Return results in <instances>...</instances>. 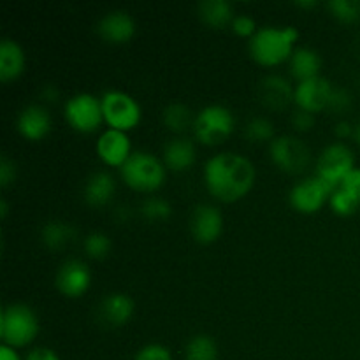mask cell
Masks as SVG:
<instances>
[{
  "label": "cell",
  "instance_id": "6da1fadb",
  "mask_svg": "<svg viewBox=\"0 0 360 360\" xmlns=\"http://www.w3.org/2000/svg\"><path fill=\"white\" fill-rule=\"evenodd\" d=\"M255 165L234 151H220L204 164V183L214 199L234 202L243 199L255 185Z\"/></svg>",
  "mask_w": 360,
  "mask_h": 360
},
{
  "label": "cell",
  "instance_id": "7a4b0ae2",
  "mask_svg": "<svg viewBox=\"0 0 360 360\" xmlns=\"http://www.w3.org/2000/svg\"><path fill=\"white\" fill-rule=\"evenodd\" d=\"M299 39V30L292 25H266L248 39L250 56L266 67L280 65L290 60Z\"/></svg>",
  "mask_w": 360,
  "mask_h": 360
},
{
  "label": "cell",
  "instance_id": "3957f363",
  "mask_svg": "<svg viewBox=\"0 0 360 360\" xmlns=\"http://www.w3.org/2000/svg\"><path fill=\"white\" fill-rule=\"evenodd\" d=\"M41 330L39 316L23 302L4 306L0 316V338L2 345L11 348H25L32 345Z\"/></svg>",
  "mask_w": 360,
  "mask_h": 360
},
{
  "label": "cell",
  "instance_id": "277c9868",
  "mask_svg": "<svg viewBox=\"0 0 360 360\" xmlns=\"http://www.w3.org/2000/svg\"><path fill=\"white\" fill-rule=\"evenodd\" d=\"M123 183L137 192H157L167 178L164 160L150 151H134L129 160L120 167Z\"/></svg>",
  "mask_w": 360,
  "mask_h": 360
},
{
  "label": "cell",
  "instance_id": "5b68a950",
  "mask_svg": "<svg viewBox=\"0 0 360 360\" xmlns=\"http://www.w3.org/2000/svg\"><path fill=\"white\" fill-rule=\"evenodd\" d=\"M236 129V116L227 105H204L195 115L193 134L197 139L207 146H217L227 141Z\"/></svg>",
  "mask_w": 360,
  "mask_h": 360
},
{
  "label": "cell",
  "instance_id": "8992f818",
  "mask_svg": "<svg viewBox=\"0 0 360 360\" xmlns=\"http://www.w3.org/2000/svg\"><path fill=\"white\" fill-rule=\"evenodd\" d=\"M102 112H104V122L109 129L129 130L136 129L143 118V109L139 102L130 94L123 90H108L102 94Z\"/></svg>",
  "mask_w": 360,
  "mask_h": 360
},
{
  "label": "cell",
  "instance_id": "52a82bcc",
  "mask_svg": "<svg viewBox=\"0 0 360 360\" xmlns=\"http://www.w3.org/2000/svg\"><path fill=\"white\" fill-rule=\"evenodd\" d=\"M63 116L70 129L81 134L95 132L104 122L101 97L88 94V91H79V94L72 95L63 104Z\"/></svg>",
  "mask_w": 360,
  "mask_h": 360
},
{
  "label": "cell",
  "instance_id": "ba28073f",
  "mask_svg": "<svg viewBox=\"0 0 360 360\" xmlns=\"http://www.w3.org/2000/svg\"><path fill=\"white\" fill-rule=\"evenodd\" d=\"M269 155L271 160L285 172L290 174H299L308 169L311 162V150L308 144L297 136L292 134H283L276 136L269 143Z\"/></svg>",
  "mask_w": 360,
  "mask_h": 360
},
{
  "label": "cell",
  "instance_id": "9c48e42d",
  "mask_svg": "<svg viewBox=\"0 0 360 360\" xmlns=\"http://www.w3.org/2000/svg\"><path fill=\"white\" fill-rule=\"evenodd\" d=\"M336 186L330 185L320 176H306L301 181L295 183L288 192V202L295 211L304 214L316 213L322 210L326 204H329Z\"/></svg>",
  "mask_w": 360,
  "mask_h": 360
},
{
  "label": "cell",
  "instance_id": "30bf717a",
  "mask_svg": "<svg viewBox=\"0 0 360 360\" xmlns=\"http://www.w3.org/2000/svg\"><path fill=\"white\" fill-rule=\"evenodd\" d=\"M352 169H355V155L352 148L341 141L330 143L320 151L316 160V176L329 181L330 185L340 186Z\"/></svg>",
  "mask_w": 360,
  "mask_h": 360
},
{
  "label": "cell",
  "instance_id": "8fae6325",
  "mask_svg": "<svg viewBox=\"0 0 360 360\" xmlns=\"http://www.w3.org/2000/svg\"><path fill=\"white\" fill-rule=\"evenodd\" d=\"M333 90L334 86L330 84V81L323 76L297 81L294 88V104L297 105V109H304V111L316 115V112L327 109Z\"/></svg>",
  "mask_w": 360,
  "mask_h": 360
},
{
  "label": "cell",
  "instance_id": "7c38bea8",
  "mask_svg": "<svg viewBox=\"0 0 360 360\" xmlns=\"http://www.w3.org/2000/svg\"><path fill=\"white\" fill-rule=\"evenodd\" d=\"M190 232L200 245H211L224 232V214L214 204H199L190 217Z\"/></svg>",
  "mask_w": 360,
  "mask_h": 360
},
{
  "label": "cell",
  "instance_id": "4fadbf2b",
  "mask_svg": "<svg viewBox=\"0 0 360 360\" xmlns=\"http://www.w3.org/2000/svg\"><path fill=\"white\" fill-rule=\"evenodd\" d=\"M55 285L65 297L77 299L88 292L91 285V271L83 260L69 259L58 267Z\"/></svg>",
  "mask_w": 360,
  "mask_h": 360
},
{
  "label": "cell",
  "instance_id": "5bb4252c",
  "mask_svg": "<svg viewBox=\"0 0 360 360\" xmlns=\"http://www.w3.org/2000/svg\"><path fill=\"white\" fill-rule=\"evenodd\" d=\"M98 158L109 167H122L130 158L132 151V143H130L129 134L123 130L108 129L98 136L97 144H95Z\"/></svg>",
  "mask_w": 360,
  "mask_h": 360
},
{
  "label": "cell",
  "instance_id": "9a60e30c",
  "mask_svg": "<svg viewBox=\"0 0 360 360\" xmlns=\"http://www.w3.org/2000/svg\"><path fill=\"white\" fill-rule=\"evenodd\" d=\"M97 32L104 41L112 42V44H123V42H129L136 34V20L129 11H109L98 20Z\"/></svg>",
  "mask_w": 360,
  "mask_h": 360
},
{
  "label": "cell",
  "instance_id": "2e32d148",
  "mask_svg": "<svg viewBox=\"0 0 360 360\" xmlns=\"http://www.w3.org/2000/svg\"><path fill=\"white\" fill-rule=\"evenodd\" d=\"M16 129L25 139H44L51 130V115L42 104H28L20 111L16 118Z\"/></svg>",
  "mask_w": 360,
  "mask_h": 360
},
{
  "label": "cell",
  "instance_id": "e0dca14e",
  "mask_svg": "<svg viewBox=\"0 0 360 360\" xmlns=\"http://www.w3.org/2000/svg\"><path fill=\"white\" fill-rule=\"evenodd\" d=\"M164 160L167 171L181 172L188 171L197 160V148L192 139L185 136H176L169 139L164 146Z\"/></svg>",
  "mask_w": 360,
  "mask_h": 360
},
{
  "label": "cell",
  "instance_id": "ac0fdd59",
  "mask_svg": "<svg viewBox=\"0 0 360 360\" xmlns=\"http://www.w3.org/2000/svg\"><path fill=\"white\" fill-rule=\"evenodd\" d=\"M98 319L111 327H122L130 322L134 315V301L123 292L108 294L98 304Z\"/></svg>",
  "mask_w": 360,
  "mask_h": 360
},
{
  "label": "cell",
  "instance_id": "d6986e66",
  "mask_svg": "<svg viewBox=\"0 0 360 360\" xmlns=\"http://www.w3.org/2000/svg\"><path fill=\"white\" fill-rule=\"evenodd\" d=\"M294 88L290 81L281 74H269L260 81L259 94L269 109H283L294 102Z\"/></svg>",
  "mask_w": 360,
  "mask_h": 360
},
{
  "label": "cell",
  "instance_id": "ffe728a7",
  "mask_svg": "<svg viewBox=\"0 0 360 360\" xmlns=\"http://www.w3.org/2000/svg\"><path fill=\"white\" fill-rule=\"evenodd\" d=\"M116 192L115 176L109 171L98 169L88 176L83 188L84 202L91 207H104L111 202L112 195Z\"/></svg>",
  "mask_w": 360,
  "mask_h": 360
},
{
  "label": "cell",
  "instance_id": "44dd1931",
  "mask_svg": "<svg viewBox=\"0 0 360 360\" xmlns=\"http://www.w3.org/2000/svg\"><path fill=\"white\" fill-rule=\"evenodd\" d=\"M25 63V51L21 44L14 39L4 37L0 41V79L4 83L18 79L23 74Z\"/></svg>",
  "mask_w": 360,
  "mask_h": 360
},
{
  "label": "cell",
  "instance_id": "7402d4cb",
  "mask_svg": "<svg viewBox=\"0 0 360 360\" xmlns=\"http://www.w3.org/2000/svg\"><path fill=\"white\" fill-rule=\"evenodd\" d=\"M288 65H290V74L295 79L304 81L309 77L320 76L323 60L316 49L309 48V46H299L292 53Z\"/></svg>",
  "mask_w": 360,
  "mask_h": 360
},
{
  "label": "cell",
  "instance_id": "603a6c76",
  "mask_svg": "<svg viewBox=\"0 0 360 360\" xmlns=\"http://www.w3.org/2000/svg\"><path fill=\"white\" fill-rule=\"evenodd\" d=\"M199 16L213 28H224L232 23L236 13L229 0H202L199 4Z\"/></svg>",
  "mask_w": 360,
  "mask_h": 360
},
{
  "label": "cell",
  "instance_id": "cb8c5ba5",
  "mask_svg": "<svg viewBox=\"0 0 360 360\" xmlns=\"http://www.w3.org/2000/svg\"><path fill=\"white\" fill-rule=\"evenodd\" d=\"M76 238V229L62 220H51L44 224L41 231V239L49 250H60L69 245Z\"/></svg>",
  "mask_w": 360,
  "mask_h": 360
},
{
  "label": "cell",
  "instance_id": "d4e9b609",
  "mask_svg": "<svg viewBox=\"0 0 360 360\" xmlns=\"http://www.w3.org/2000/svg\"><path fill=\"white\" fill-rule=\"evenodd\" d=\"M162 122L167 127L171 132L174 134H183L193 127V122H195V116L192 115L188 105L179 104V102H174V104H169L167 108L162 112Z\"/></svg>",
  "mask_w": 360,
  "mask_h": 360
},
{
  "label": "cell",
  "instance_id": "484cf974",
  "mask_svg": "<svg viewBox=\"0 0 360 360\" xmlns=\"http://www.w3.org/2000/svg\"><path fill=\"white\" fill-rule=\"evenodd\" d=\"M185 360H218L217 341L210 334H195L186 343Z\"/></svg>",
  "mask_w": 360,
  "mask_h": 360
},
{
  "label": "cell",
  "instance_id": "4316f807",
  "mask_svg": "<svg viewBox=\"0 0 360 360\" xmlns=\"http://www.w3.org/2000/svg\"><path fill=\"white\" fill-rule=\"evenodd\" d=\"M329 206L340 217H350V214L359 211L360 199L352 192H348V190H345L343 186H336L333 195H330Z\"/></svg>",
  "mask_w": 360,
  "mask_h": 360
},
{
  "label": "cell",
  "instance_id": "83f0119b",
  "mask_svg": "<svg viewBox=\"0 0 360 360\" xmlns=\"http://www.w3.org/2000/svg\"><path fill=\"white\" fill-rule=\"evenodd\" d=\"M245 134L252 143H271L274 139V125L266 116H253L245 127Z\"/></svg>",
  "mask_w": 360,
  "mask_h": 360
},
{
  "label": "cell",
  "instance_id": "f1b7e54d",
  "mask_svg": "<svg viewBox=\"0 0 360 360\" xmlns=\"http://www.w3.org/2000/svg\"><path fill=\"white\" fill-rule=\"evenodd\" d=\"M83 248H84V253H86L90 259L101 260V259H105V257L111 253L112 241L105 232L95 231V232H90V234L84 238Z\"/></svg>",
  "mask_w": 360,
  "mask_h": 360
},
{
  "label": "cell",
  "instance_id": "f546056e",
  "mask_svg": "<svg viewBox=\"0 0 360 360\" xmlns=\"http://www.w3.org/2000/svg\"><path fill=\"white\" fill-rule=\"evenodd\" d=\"M139 211L146 220L162 221L171 217L172 206L169 204V200L162 199V197H148L146 200H143Z\"/></svg>",
  "mask_w": 360,
  "mask_h": 360
},
{
  "label": "cell",
  "instance_id": "4dcf8cb0",
  "mask_svg": "<svg viewBox=\"0 0 360 360\" xmlns=\"http://www.w3.org/2000/svg\"><path fill=\"white\" fill-rule=\"evenodd\" d=\"M327 7L330 14L343 23H355L360 20V0H330Z\"/></svg>",
  "mask_w": 360,
  "mask_h": 360
},
{
  "label": "cell",
  "instance_id": "1f68e13d",
  "mask_svg": "<svg viewBox=\"0 0 360 360\" xmlns=\"http://www.w3.org/2000/svg\"><path fill=\"white\" fill-rule=\"evenodd\" d=\"M231 28L236 35H241V37H248V39H252L253 35H255V32L259 30L257 21L253 20V16H250V14L246 13L236 14L234 20H232L231 23Z\"/></svg>",
  "mask_w": 360,
  "mask_h": 360
},
{
  "label": "cell",
  "instance_id": "d6a6232c",
  "mask_svg": "<svg viewBox=\"0 0 360 360\" xmlns=\"http://www.w3.org/2000/svg\"><path fill=\"white\" fill-rule=\"evenodd\" d=\"M134 360H174L171 350L160 343H150L139 348Z\"/></svg>",
  "mask_w": 360,
  "mask_h": 360
},
{
  "label": "cell",
  "instance_id": "836d02e7",
  "mask_svg": "<svg viewBox=\"0 0 360 360\" xmlns=\"http://www.w3.org/2000/svg\"><path fill=\"white\" fill-rule=\"evenodd\" d=\"M352 104H354V98H352V94L347 88H334L327 109L338 112V115H345L352 108Z\"/></svg>",
  "mask_w": 360,
  "mask_h": 360
},
{
  "label": "cell",
  "instance_id": "e575fe53",
  "mask_svg": "<svg viewBox=\"0 0 360 360\" xmlns=\"http://www.w3.org/2000/svg\"><path fill=\"white\" fill-rule=\"evenodd\" d=\"M292 127H294L297 132H306V130H311L315 125V115L304 109H295L290 116Z\"/></svg>",
  "mask_w": 360,
  "mask_h": 360
},
{
  "label": "cell",
  "instance_id": "d590c367",
  "mask_svg": "<svg viewBox=\"0 0 360 360\" xmlns=\"http://www.w3.org/2000/svg\"><path fill=\"white\" fill-rule=\"evenodd\" d=\"M14 178H16V165L6 155H2V158H0V185L9 186L14 181Z\"/></svg>",
  "mask_w": 360,
  "mask_h": 360
},
{
  "label": "cell",
  "instance_id": "8d00e7d4",
  "mask_svg": "<svg viewBox=\"0 0 360 360\" xmlns=\"http://www.w3.org/2000/svg\"><path fill=\"white\" fill-rule=\"evenodd\" d=\"M340 186H343L345 190H348V192H352L360 199V167L352 169V171L345 176L343 181L340 183Z\"/></svg>",
  "mask_w": 360,
  "mask_h": 360
},
{
  "label": "cell",
  "instance_id": "74e56055",
  "mask_svg": "<svg viewBox=\"0 0 360 360\" xmlns=\"http://www.w3.org/2000/svg\"><path fill=\"white\" fill-rule=\"evenodd\" d=\"M25 360H62L58 357L55 350L48 347H37L34 350L28 352V355L25 357Z\"/></svg>",
  "mask_w": 360,
  "mask_h": 360
},
{
  "label": "cell",
  "instance_id": "f35d334b",
  "mask_svg": "<svg viewBox=\"0 0 360 360\" xmlns=\"http://www.w3.org/2000/svg\"><path fill=\"white\" fill-rule=\"evenodd\" d=\"M334 136L338 139H348V137L355 136V127L350 122H347V120H341V122L334 125Z\"/></svg>",
  "mask_w": 360,
  "mask_h": 360
},
{
  "label": "cell",
  "instance_id": "ab89813d",
  "mask_svg": "<svg viewBox=\"0 0 360 360\" xmlns=\"http://www.w3.org/2000/svg\"><path fill=\"white\" fill-rule=\"evenodd\" d=\"M0 360H23V359L20 357L16 348H11L7 347V345H0Z\"/></svg>",
  "mask_w": 360,
  "mask_h": 360
},
{
  "label": "cell",
  "instance_id": "60d3db41",
  "mask_svg": "<svg viewBox=\"0 0 360 360\" xmlns=\"http://www.w3.org/2000/svg\"><path fill=\"white\" fill-rule=\"evenodd\" d=\"M42 97H44L46 101H56V98H58V90H56L53 84H48V86L42 88Z\"/></svg>",
  "mask_w": 360,
  "mask_h": 360
},
{
  "label": "cell",
  "instance_id": "b9f144b4",
  "mask_svg": "<svg viewBox=\"0 0 360 360\" xmlns=\"http://www.w3.org/2000/svg\"><path fill=\"white\" fill-rule=\"evenodd\" d=\"M295 6L297 7H304V9H311V7H316L319 6V2L316 0H299V2H295Z\"/></svg>",
  "mask_w": 360,
  "mask_h": 360
},
{
  "label": "cell",
  "instance_id": "7bdbcfd3",
  "mask_svg": "<svg viewBox=\"0 0 360 360\" xmlns=\"http://www.w3.org/2000/svg\"><path fill=\"white\" fill-rule=\"evenodd\" d=\"M0 210H2V218H6L7 217V202H6V199L0 200Z\"/></svg>",
  "mask_w": 360,
  "mask_h": 360
},
{
  "label": "cell",
  "instance_id": "ee69618b",
  "mask_svg": "<svg viewBox=\"0 0 360 360\" xmlns=\"http://www.w3.org/2000/svg\"><path fill=\"white\" fill-rule=\"evenodd\" d=\"M355 141H357L359 143V146H360V122L357 123V125H355Z\"/></svg>",
  "mask_w": 360,
  "mask_h": 360
}]
</instances>
